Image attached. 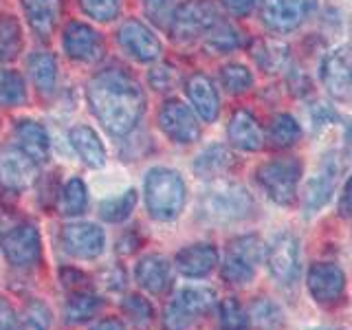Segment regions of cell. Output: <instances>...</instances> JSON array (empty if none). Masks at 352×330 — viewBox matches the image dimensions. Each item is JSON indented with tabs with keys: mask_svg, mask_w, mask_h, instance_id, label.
<instances>
[{
	"mask_svg": "<svg viewBox=\"0 0 352 330\" xmlns=\"http://www.w3.org/2000/svg\"><path fill=\"white\" fill-rule=\"evenodd\" d=\"M185 93L190 97L192 110L201 117L205 124H214L220 113V97L214 82L203 73H194L187 77Z\"/></svg>",
	"mask_w": 352,
	"mask_h": 330,
	"instance_id": "19",
	"label": "cell"
},
{
	"mask_svg": "<svg viewBox=\"0 0 352 330\" xmlns=\"http://www.w3.org/2000/svg\"><path fill=\"white\" fill-rule=\"evenodd\" d=\"M62 47L64 53L75 62H95L104 53V40L93 27L84 25V22H71L64 29Z\"/></svg>",
	"mask_w": 352,
	"mask_h": 330,
	"instance_id": "18",
	"label": "cell"
},
{
	"mask_svg": "<svg viewBox=\"0 0 352 330\" xmlns=\"http://www.w3.org/2000/svg\"><path fill=\"white\" fill-rule=\"evenodd\" d=\"M117 40L121 44V49L137 62L150 64L161 58V51H163L161 40L154 36L152 29L148 25H143L141 20H135V18L126 20L124 25L119 27Z\"/></svg>",
	"mask_w": 352,
	"mask_h": 330,
	"instance_id": "14",
	"label": "cell"
},
{
	"mask_svg": "<svg viewBox=\"0 0 352 330\" xmlns=\"http://www.w3.org/2000/svg\"><path fill=\"white\" fill-rule=\"evenodd\" d=\"M220 84L227 93L240 95L253 86V75L245 64H227L220 69Z\"/></svg>",
	"mask_w": 352,
	"mask_h": 330,
	"instance_id": "38",
	"label": "cell"
},
{
	"mask_svg": "<svg viewBox=\"0 0 352 330\" xmlns=\"http://www.w3.org/2000/svg\"><path fill=\"white\" fill-rule=\"evenodd\" d=\"M227 137L231 146L242 152H258L264 143V132L258 124V119L249 110H236L231 115L227 126Z\"/></svg>",
	"mask_w": 352,
	"mask_h": 330,
	"instance_id": "21",
	"label": "cell"
},
{
	"mask_svg": "<svg viewBox=\"0 0 352 330\" xmlns=\"http://www.w3.org/2000/svg\"><path fill=\"white\" fill-rule=\"evenodd\" d=\"M91 330H124V324H121L117 317H106L99 324H95Z\"/></svg>",
	"mask_w": 352,
	"mask_h": 330,
	"instance_id": "49",
	"label": "cell"
},
{
	"mask_svg": "<svg viewBox=\"0 0 352 330\" xmlns=\"http://www.w3.org/2000/svg\"><path fill=\"white\" fill-rule=\"evenodd\" d=\"M0 223H3V218H0Z\"/></svg>",
	"mask_w": 352,
	"mask_h": 330,
	"instance_id": "51",
	"label": "cell"
},
{
	"mask_svg": "<svg viewBox=\"0 0 352 330\" xmlns=\"http://www.w3.org/2000/svg\"><path fill=\"white\" fill-rule=\"evenodd\" d=\"M69 141L73 150L77 152V157H80L88 168L99 170L106 165V148L91 126H73L69 132Z\"/></svg>",
	"mask_w": 352,
	"mask_h": 330,
	"instance_id": "23",
	"label": "cell"
},
{
	"mask_svg": "<svg viewBox=\"0 0 352 330\" xmlns=\"http://www.w3.org/2000/svg\"><path fill=\"white\" fill-rule=\"evenodd\" d=\"M346 139L352 143V124H348V126H346Z\"/></svg>",
	"mask_w": 352,
	"mask_h": 330,
	"instance_id": "50",
	"label": "cell"
},
{
	"mask_svg": "<svg viewBox=\"0 0 352 330\" xmlns=\"http://www.w3.org/2000/svg\"><path fill=\"white\" fill-rule=\"evenodd\" d=\"M88 278H86V275L84 273H80V271H75V269H64L62 271V284L66 286V289H69V291H88L86 289V282Z\"/></svg>",
	"mask_w": 352,
	"mask_h": 330,
	"instance_id": "45",
	"label": "cell"
},
{
	"mask_svg": "<svg viewBox=\"0 0 352 330\" xmlns=\"http://www.w3.org/2000/svg\"><path fill=\"white\" fill-rule=\"evenodd\" d=\"M231 168H234V154L225 148L223 143H214V146L205 148L194 161V174L198 179L212 181L225 176Z\"/></svg>",
	"mask_w": 352,
	"mask_h": 330,
	"instance_id": "24",
	"label": "cell"
},
{
	"mask_svg": "<svg viewBox=\"0 0 352 330\" xmlns=\"http://www.w3.org/2000/svg\"><path fill=\"white\" fill-rule=\"evenodd\" d=\"M249 322H253L260 330H278L284 324V313L269 297H258L249 308Z\"/></svg>",
	"mask_w": 352,
	"mask_h": 330,
	"instance_id": "32",
	"label": "cell"
},
{
	"mask_svg": "<svg viewBox=\"0 0 352 330\" xmlns=\"http://www.w3.org/2000/svg\"><path fill=\"white\" fill-rule=\"evenodd\" d=\"M99 308H102V300L97 295H93L91 291H75L64 306V319L69 324H82L95 317Z\"/></svg>",
	"mask_w": 352,
	"mask_h": 330,
	"instance_id": "30",
	"label": "cell"
},
{
	"mask_svg": "<svg viewBox=\"0 0 352 330\" xmlns=\"http://www.w3.org/2000/svg\"><path fill=\"white\" fill-rule=\"evenodd\" d=\"M22 7H25L31 29L42 38L51 36L62 14L60 0H22Z\"/></svg>",
	"mask_w": 352,
	"mask_h": 330,
	"instance_id": "26",
	"label": "cell"
},
{
	"mask_svg": "<svg viewBox=\"0 0 352 330\" xmlns=\"http://www.w3.org/2000/svg\"><path fill=\"white\" fill-rule=\"evenodd\" d=\"M0 247H3V253L11 267H33V264L40 262L42 256L40 231L33 225H16L3 234Z\"/></svg>",
	"mask_w": 352,
	"mask_h": 330,
	"instance_id": "11",
	"label": "cell"
},
{
	"mask_svg": "<svg viewBox=\"0 0 352 330\" xmlns=\"http://www.w3.org/2000/svg\"><path fill=\"white\" fill-rule=\"evenodd\" d=\"M218 20V11L212 0H185L183 5L174 9L168 31L174 40L192 42L205 36Z\"/></svg>",
	"mask_w": 352,
	"mask_h": 330,
	"instance_id": "8",
	"label": "cell"
},
{
	"mask_svg": "<svg viewBox=\"0 0 352 330\" xmlns=\"http://www.w3.org/2000/svg\"><path fill=\"white\" fill-rule=\"evenodd\" d=\"M313 9V0H260L262 22L273 33L300 29Z\"/></svg>",
	"mask_w": 352,
	"mask_h": 330,
	"instance_id": "13",
	"label": "cell"
},
{
	"mask_svg": "<svg viewBox=\"0 0 352 330\" xmlns=\"http://www.w3.org/2000/svg\"><path fill=\"white\" fill-rule=\"evenodd\" d=\"M62 245L64 251L77 260H95L104 253L106 236L104 229H99L93 223L66 225L62 229Z\"/></svg>",
	"mask_w": 352,
	"mask_h": 330,
	"instance_id": "17",
	"label": "cell"
},
{
	"mask_svg": "<svg viewBox=\"0 0 352 330\" xmlns=\"http://www.w3.org/2000/svg\"><path fill=\"white\" fill-rule=\"evenodd\" d=\"M176 269H179L185 278H205L218 264V249L207 242H198L181 249L174 258Z\"/></svg>",
	"mask_w": 352,
	"mask_h": 330,
	"instance_id": "20",
	"label": "cell"
},
{
	"mask_svg": "<svg viewBox=\"0 0 352 330\" xmlns=\"http://www.w3.org/2000/svg\"><path fill=\"white\" fill-rule=\"evenodd\" d=\"M223 7L229 11V14H234L238 18H245L249 16L253 9H256V3L258 0H220Z\"/></svg>",
	"mask_w": 352,
	"mask_h": 330,
	"instance_id": "46",
	"label": "cell"
},
{
	"mask_svg": "<svg viewBox=\"0 0 352 330\" xmlns=\"http://www.w3.org/2000/svg\"><path fill=\"white\" fill-rule=\"evenodd\" d=\"M88 106L113 137H126L137 128L146 110V97L135 77L126 71L108 69L88 84Z\"/></svg>",
	"mask_w": 352,
	"mask_h": 330,
	"instance_id": "1",
	"label": "cell"
},
{
	"mask_svg": "<svg viewBox=\"0 0 352 330\" xmlns=\"http://www.w3.org/2000/svg\"><path fill=\"white\" fill-rule=\"evenodd\" d=\"M0 330H18V317L7 300L0 297Z\"/></svg>",
	"mask_w": 352,
	"mask_h": 330,
	"instance_id": "47",
	"label": "cell"
},
{
	"mask_svg": "<svg viewBox=\"0 0 352 330\" xmlns=\"http://www.w3.org/2000/svg\"><path fill=\"white\" fill-rule=\"evenodd\" d=\"M302 179V161L295 157H282L262 163L256 170V181L262 192L280 207H289L297 201V187Z\"/></svg>",
	"mask_w": 352,
	"mask_h": 330,
	"instance_id": "4",
	"label": "cell"
},
{
	"mask_svg": "<svg viewBox=\"0 0 352 330\" xmlns=\"http://www.w3.org/2000/svg\"><path fill=\"white\" fill-rule=\"evenodd\" d=\"M341 172H344V165H341L337 152L322 159V163H319L315 172L311 174V179L306 181L304 192H302V209L306 216L319 214L330 201H333Z\"/></svg>",
	"mask_w": 352,
	"mask_h": 330,
	"instance_id": "7",
	"label": "cell"
},
{
	"mask_svg": "<svg viewBox=\"0 0 352 330\" xmlns=\"http://www.w3.org/2000/svg\"><path fill=\"white\" fill-rule=\"evenodd\" d=\"M306 286L317 304H335L344 297L346 273L333 262H315L308 269Z\"/></svg>",
	"mask_w": 352,
	"mask_h": 330,
	"instance_id": "15",
	"label": "cell"
},
{
	"mask_svg": "<svg viewBox=\"0 0 352 330\" xmlns=\"http://www.w3.org/2000/svg\"><path fill=\"white\" fill-rule=\"evenodd\" d=\"M319 77L333 102L352 108V49L339 47L326 53L319 66Z\"/></svg>",
	"mask_w": 352,
	"mask_h": 330,
	"instance_id": "9",
	"label": "cell"
},
{
	"mask_svg": "<svg viewBox=\"0 0 352 330\" xmlns=\"http://www.w3.org/2000/svg\"><path fill=\"white\" fill-rule=\"evenodd\" d=\"M337 121V115L333 113V108H330L328 104H315L313 106V110H311V124H313V128L315 130H322V128H326V126H330V124H335Z\"/></svg>",
	"mask_w": 352,
	"mask_h": 330,
	"instance_id": "44",
	"label": "cell"
},
{
	"mask_svg": "<svg viewBox=\"0 0 352 330\" xmlns=\"http://www.w3.org/2000/svg\"><path fill=\"white\" fill-rule=\"evenodd\" d=\"M251 55L264 73H280L289 64V47L278 40H258Z\"/></svg>",
	"mask_w": 352,
	"mask_h": 330,
	"instance_id": "28",
	"label": "cell"
},
{
	"mask_svg": "<svg viewBox=\"0 0 352 330\" xmlns=\"http://www.w3.org/2000/svg\"><path fill=\"white\" fill-rule=\"evenodd\" d=\"M220 319H218V330H249V315L242 308V304L234 297L223 300L218 308Z\"/></svg>",
	"mask_w": 352,
	"mask_h": 330,
	"instance_id": "39",
	"label": "cell"
},
{
	"mask_svg": "<svg viewBox=\"0 0 352 330\" xmlns=\"http://www.w3.org/2000/svg\"><path fill=\"white\" fill-rule=\"evenodd\" d=\"M335 330H341V328H335Z\"/></svg>",
	"mask_w": 352,
	"mask_h": 330,
	"instance_id": "52",
	"label": "cell"
},
{
	"mask_svg": "<svg viewBox=\"0 0 352 330\" xmlns=\"http://www.w3.org/2000/svg\"><path fill=\"white\" fill-rule=\"evenodd\" d=\"M27 69L31 75L33 86L38 88L42 95H51L58 86V64L55 58L47 51H36L27 60Z\"/></svg>",
	"mask_w": 352,
	"mask_h": 330,
	"instance_id": "27",
	"label": "cell"
},
{
	"mask_svg": "<svg viewBox=\"0 0 352 330\" xmlns=\"http://www.w3.org/2000/svg\"><path fill=\"white\" fill-rule=\"evenodd\" d=\"M267 267L273 280L282 286H293L300 278V240H297L289 231L275 236L267 251Z\"/></svg>",
	"mask_w": 352,
	"mask_h": 330,
	"instance_id": "10",
	"label": "cell"
},
{
	"mask_svg": "<svg viewBox=\"0 0 352 330\" xmlns=\"http://www.w3.org/2000/svg\"><path fill=\"white\" fill-rule=\"evenodd\" d=\"M88 207V190L82 179H69L60 190L58 209L62 216H80Z\"/></svg>",
	"mask_w": 352,
	"mask_h": 330,
	"instance_id": "31",
	"label": "cell"
},
{
	"mask_svg": "<svg viewBox=\"0 0 352 330\" xmlns=\"http://www.w3.org/2000/svg\"><path fill=\"white\" fill-rule=\"evenodd\" d=\"M16 135L20 141V148L25 150L33 161L36 163L49 161L51 141H49V135H47V130H44V126H40L38 121L22 119L16 126Z\"/></svg>",
	"mask_w": 352,
	"mask_h": 330,
	"instance_id": "25",
	"label": "cell"
},
{
	"mask_svg": "<svg viewBox=\"0 0 352 330\" xmlns=\"http://www.w3.org/2000/svg\"><path fill=\"white\" fill-rule=\"evenodd\" d=\"M267 137L271 141L273 148H291L295 146L302 137V126L293 115L289 113H280L271 119Z\"/></svg>",
	"mask_w": 352,
	"mask_h": 330,
	"instance_id": "29",
	"label": "cell"
},
{
	"mask_svg": "<svg viewBox=\"0 0 352 330\" xmlns=\"http://www.w3.org/2000/svg\"><path fill=\"white\" fill-rule=\"evenodd\" d=\"M159 126L163 130V135L174 143H194L201 139V124L194 110L183 104L181 99H168L161 106L159 113Z\"/></svg>",
	"mask_w": 352,
	"mask_h": 330,
	"instance_id": "12",
	"label": "cell"
},
{
	"mask_svg": "<svg viewBox=\"0 0 352 330\" xmlns=\"http://www.w3.org/2000/svg\"><path fill=\"white\" fill-rule=\"evenodd\" d=\"M51 311L40 300H31L22 313V330H49Z\"/></svg>",
	"mask_w": 352,
	"mask_h": 330,
	"instance_id": "41",
	"label": "cell"
},
{
	"mask_svg": "<svg viewBox=\"0 0 352 330\" xmlns=\"http://www.w3.org/2000/svg\"><path fill=\"white\" fill-rule=\"evenodd\" d=\"M187 198L183 176L170 168H154L146 176V205L154 220L170 223L179 218Z\"/></svg>",
	"mask_w": 352,
	"mask_h": 330,
	"instance_id": "3",
	"label": "cell"
},
{
	"mask_svg": "<svg viewBox=\"0 0 352 330\" xmlns=\"http://www.w3.org/2000/svg\"><path fill=\"white\" fill-rule=\"evenodd\" d=\"M137 207V190H126L121 196L106 198L99 203V216L106 223H124Z\"/></svg>",
	"mask_w": 352,
	"mask_h": 330,
	"instance_id": "33",
	"label": "cell"
},
{
	"mask_svg": "<svg viewBox=\"0 0 352 330\" xmlns=\"http://www.w3.org/2000/svg\"><path fill=\"white\" fill-rule=\"evenodd\" d=\"M135 275L141 289H146L152 295H161L172 286V264L168 258L159 256V253L141 258Z\"/></svg>",
	"mask_w": 352,
	"mask_h": 330,
	"instance_id": "22",
	"label": "cell"
},
{
	"mask_svg": "<svg viewBox=\"0 0 352 330\" xmlns=\"http://www.w3.org/2000/svg\"><path fill=\"white\" fill-rule=\"evenodd\" d=\"M82 11L97 22H110L119 16L121 0H80Z\"/></svg>",
	"mask_w": 352,
	"mask_h": 330,
	"instance_id": "40",
	"label": "cell"
},
{
	"mask_svg": "<svg viewBox=\"0 0 352 330\" xmlns=\"http://www.w3.org/2000/svg\"><path fill=\"white\" fill-rule=\"evenodd\" d=\"M264 258V245L258 236H240L227 245L220 275L236 286H245L256 278V269Z\"/></svg>",
	"mask_w": 352,
	"mask_h": 330,
	"instance_id": "6",
	"label": "cell"
},
{
	"mask_svg": "<svg viewBox=\"0 0 352 330\" xmlns=\"http://www.w3.org/2000/svg\"><path fill=\"white\" fill-rule=\"evenodd\" d=\"M146 14L154 25L168 29L172 14H174L172 0H146Z\"/></svg>",
	"mask_w": 352,
	"mask_h": 330,
	"instance_id": "42",
	"label": "cell"
},
{
	"mask_svg": "<svg viewBox=\"0 0 352 330\" xmlns=\"http://www.w3.org/2000/svg\"><path fill=\"white\" fill-rule=\"evenodd\" d=\"M339 212L344 218L352 220V176L344 183V190H341L339 196Z\"/></svg>",
	"mask_w": 352,
	"mask_h": 330,
	"instance_id": "48",
	"label": "cell"
},
{
	"mask_svg": "<svg viewBox=\"0 0 352 330\" xmlns=\"http://www.w3.org/2000/svg\"><path fill=\"white\" fill-rule=\"evenodd\" d=\"M148 80L152 84L154 91H172L174 84H176V71L172 66L163 64V66H157V69H152Z\"/></svg>",
	"mask_w": 352,
	"mask_h": 330,
	"instance_id": "43",
	"label": "cell"
},
{
	"mask_svg": "<svg viewBox=\"0 0 352 330\" xmlns=\"http://www.w3.org/2000/svg\"><path fill=\"white\" fill-rule=\"evenodd\" d=\"M27 102V84L18 71L0 69V106H22Z\"/></svg>",
	"mask_w": 352,
	"mask_h": 330,
	"instance_id": "34",
	"label": "cell"
},
{
	"mask_svg": "<svg viewBox=\"0 0 352 330\" xmlns=\"http://www.w3.org/2000/svg\"><path fill=\"white\" fill-rule=\"evenodd\" d=\"M38 174V163L33 161L29 154L16 148V146H5L0 148V183L7 190L22 192L33 183Z\"/></svg>",
	"mask_w": 352,
	"mask_h": 330,
	"instance_id": "16",
	"label": "cell"
},
{
	"mask_svg": "<svg viewBox=\"0 0 352 330\" xmlns=\"http://www.w3.org/2000/svg\"><path fill=\"white\" fill-rule=\"evenodd\" d=\"M253 212V198L247 187L238 183H218L201 196L198 216L212 225H229L249 218Z\"/></svg>",
	"mask_w": 352,
	"mask_h": 330,
	"instance_id": "2",
	"label": "cell"
},
{
	"mask_svg": "<svg viewBox=\"0 0 352 330\" xmlns=\"http://www.w3.org/2000/svg\"><path fill=\"white\" fill-rule=\"evenodd\" d=\"M205 47L214 53H229L240 47V33L229 22L218 20L216 25L205 33Z\"/></svg>",
	"mask_w": 352,
	"mask_h": 330,
	"instance_id": "36",
	"label": "cell"
},
{
	"mask_svg": "<svg viewBox=\"0 0 352 330\" xmlns=\"http://www.w3.org/2000/svg\"><path fill=\"white\" fill-rule=\"evenodd\" d=\"M22 51V29L14 16H0V62L14 60Z\"/></svg>",
	"mask_w": 352,
	"mask_h": 330,
	"instance_id": "35",
	"label": "cell"
},
{
	"mask_svg": "<svg viewBox=\"0 0 352 330\" xmlns=\"http://www.w3.org/2000/svg\"><path fill=\"white\" fill-rule=\"evenodd\" d=\"M216 304V293L205 286H187L163 311V330H187Z\"/></svg>",
	"mask_w": 352,
	"mask_h": 330,
	"instance_id": "5",
	"label": "cell"
},
{
	"mask_svg": "<svg viewBox=\"0 0 352 330\" xmlns=\"http://www.w3.org/2000/svg\"><path fill=\"white\" fill-rule=\"evenodd\" d=\"M121 311L130 319V324L137 330H148L154 317V308L152 304L141 295H128L124 304H121Z\"/></svg>",
	"mask_w": 352,
	"mask_h": 330,
	"instance_id": "37",
	"label": "cell"
}]
</instances>
